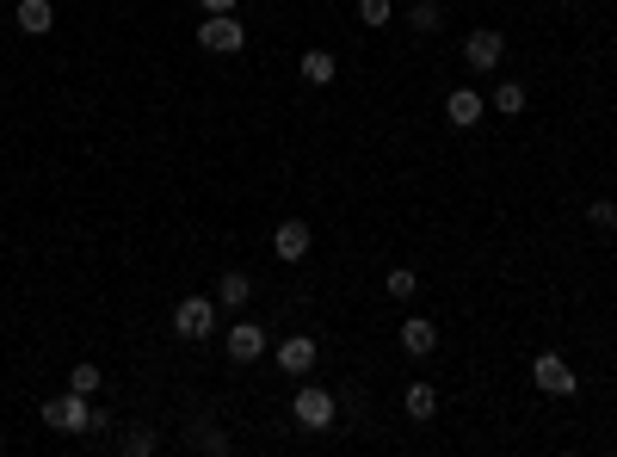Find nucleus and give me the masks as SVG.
<instances>
[{"label":"nucleus","instance_id":"21","mask_svg":"<svg viewBox=\"0 0 617 457\" xmlns=\"http://www.w3.org/2000/svg\"><path fill=\"white\" fill-rule=\"evenodd\" d=\"M587 223L611 235V229H617V204H611V198H593V204H587Z\"/></svg>","mask_w":617,"mask_h":457},{"label":"nucleus","instance_id":"2","mask_svg":"<svg viewBox=\"0 0 617 457\" xmlns=\"http://www.w3.org/2000/svg\"><path fill=\"white\" fill-rule=\"evenodd\" d=\"M290 414H297L303 433H328L334 420H340V402H334V390H321V383L303 377V390H297V402H290Z\"/></svg>","mask_w":617,"mask_h":457},{"label":"nucleus","instance_id":"6","mask_svg":"<svg viewBox=\"0 0 617 457\" xmlns=\"http://www.w3.org/2000/svg\"><path fill=\"white\" fill-rule=\"evenodd\" d=\"M531 383H537L543 396H574V390H580L574 365H568V359H556V353H537V359H531Z\"/></svg>","mask_w":617,"mask_h":457},{"label":"nucleus","instance_id":"3","mask_svg":"<svg viewBox=\"0 0 617 457\" xmlns=\"http://www.w3.org/2000/svg\"><path fill=\"white\" fill-rule=\"evenodd\" d=\"M216 315H223L216 297H179L173 303V334L179 340H210L216 334Z\"/></svg>","mask_w":617,"mask_h":457},{"label":"nucleus","instance_id":"5","mask_svg":"<svg viewBox=\"0 0 617 457\" xmlns=\"http://www.w3.org/2000/svg\"><path fill=\"white\" fill-rule=\"evenodd\" d=\"M463 62L476 68V75H494V68L506 62V38H500L494 25H482V31H469V38H463Z\"/></svg>","mask_w":617,"mask_h":457},{"label":"nucleus","instance_id":"11","mask_svg":"<svg viewBox=\"0 0 617 457\" xmlns=\"http://www.w3.org/2000/svg\"><path fill=\"white\" fill-rule=\"evenodd\" d=\"M13 25L25 31V38H44V31L56 25V7H50V0H19V7H13Z\"/></svg>","mask_w":617,"mask_h":457},{"label":"nucleus","instance_id":"14","mask_svg":"<svg viewBox=\"0 0 617 457\" xmlns=\"http://www.w3.org/2000/svg\"><path fill=\"white\" fill-rule=\"evenodd\" d=\"M297 68H303V81H309V87H328V81L340 75L334 50H303V62H297Z\"/></svg>","mask_w":617,"mask_h":457},{"label":"nucleus","instance_id":"9","mask_svg":"<svg viewBox=\"0 0 617 457\" xmlns=\"http://www.w3.org/2000/svg\"><path fill=\"white\" fill-rule=\"evenodd\" d=\"M309 223L303 217H284L278 223V235H272V248H278V260H290V266H297V260H309Z\"/></svg>","mask_w":617,"mask_h":457},{"label":"nucleus","instance_id":"23","mask_svg":"<svg viewBox=\"0 0 617 457\" xmlns=\"http://www.w3.org/2000/svg\"><path fill=\"white\" fill-rule=\"evenodd\" d=\"M241 0H204V13H235Z\"/></svg>","mask_w":617,"mask_h":457},{"label":"nucleus","instance_id":"22","mask_svg":"<svg viewBox=\"0 0 617 457\" xmlns=\"http://www.w3.org/2000/svg\"><path fill=\"white\" fill-rule=\"evenodd\" d=\"M155 445H161V439H155L149 427H130V433H124V451H130V457H149Z\"/></svg>","mask_w":617,"mask_h":457},{"label":"nucleus","instance_id":"12","mask_svg":"<svg viewBox=\"0 0 617 457\" xmlns=\"http://www.w3.org/2000/svg\"><path fill=\"white\" fill-rule=\"evenodd\" d=\"M432 346H439V322H426V315H408V322H402V353L426 359Z\"/></svg>","mask_w":617,"mask_h":457},{"label":"nucleus","instance_id":"4","mask_svg":"<svg viewBox=\"0 0 617 457\" xmlns=\"http://www.w3.org/2000/svg\"><path fill=\"white\" fill-rule=\"evenodd\" d=\"M198 44H204L210 56H241V50H247V25H241L235 13H204V19H198Z\"/></svg>","mask_w":617,"mask_h":457},{"label":"nucleus","instance_id":"1","mask_svg":"<svg viewBox=\"0 0 617 457\" xmlns=\"http://www.w3.org/2000/svg\"><path fill=\"white\" fill-rule=\"evenodd\" d=\"M44 427H56V433H105V427H112V414L93 408L81 390H62V396L44 402Z\"/></svg>","mask_w":617,"mask_h":457},{"label":"nucleus","instance_id":"20","mask_svg":"<svg viewBox=\"0 0 617 457\" xmlns=\"http://www.w3.org/2000/svg\"><path fill=\"white\" fill-rule=\"evenodd\" d=\"M99 383H105V371H99V365H68V390H81V396H93Z\"/></svg>","mask_w":617,"mask_h":457},{"label":"nucleus","instance_id":"19","mask_svg":"<svg viewBox=\"0 0 617 457\" xmlns=\"http://www.w3.org/2000/svg\"><path fill=\"white\" fill-rule=\"evenodd\" d=\"M395 19V0H358V25H371V31H383Z\"/></svg>","mask_w":617,"mask_h":457},{"label":"nucleus","instance_id":"15","mask_svg":"<svg viewBox=\"0 0 617 457\" xmlns=\"http://www.w3.org/2000/svg\"><path fill=\"white\" fill-rule=\"evenodd\" d=\"M402 408H408V420H432V414H439V390H432V383H408Z\"/></svg>","mask_w":617,"mask_h":457},{"label":"nucleus","instance_id":"13","mask_svg":"<svg viewBox=\"0 0 617 457\" xmlns=\"http://www.w3.org/2000/svg\"><path fill=\"white\" fill-rule=\"evenodd\" d=\"M216 303H223V309H247L253 303V278L247 272H223V278H216Z\"/></svg>","mask_w":617,"mask_h":457},{"label":"nucleus","instance_id":"7","mask_svg":"<svg viewBox=\"0 0 617 457\" xmlns=\"http://www.w3.org/2000/svg\"><path fill=\"white\" fill-rule=\"evenodd\" d=\"M223 353H229L235 365H253V359H266V328H260V322H235V328L223 334Z\"/></svg>","mask_w":617,"mask_h":457},{"label":"nucleus","instance_id":"16","mask_svg":"<svg viewBox=\"0 0 617 457\" xmlns=\"http://www.w3.org/2000/svg\"><path fill=\"white\" fill-rule=\"evenodd\" d=\"M488 105H494V112H500V118H519V112H525V87H519V81H500Z\"/></svg>","mask_w":617,"mask_h":457},{"label":"nucleus","instance_id":"17","mask_svg":"<svg viewBox=\"0 0 617 457\" xmlns=\"http://www.w3.org/2000/svg\"><path fill=\"white\" fill-rule=\"evenodd\" d=\"M383 291H389V297H395V303H408V297H414V291H420V272H414V266H395V272H389V278H383Z\"/></svg>","mask_w":617,"mask_h":457},{"label":"nucleus","instance_id":"25","mask_svg":"<svg viewBox=\"0 0 617 457\" xmlns=\"http://www.w3.org/2000/svg\"><path fill=\"white\" fill-rule=\"evenodd\" d=\"M611 248H617V229H611Z\"/></svg>","mask_w":617,"mask_h":457},{"label":"nucleus","instance_id":"18","mask_svg":"<svg viewBox=\"0 0 617 457\" xmlns=\"http://www.w3.org/2000/svg\"><path fill=\"white\" fill-rule=\"evenodd\" d=\"M408 25H414V31H439V25H445V7H439V0H414Z\"/></svg>","mask_w":617,"mask_h":457},{"label":"nucleus","instance_id":"8","mask_svg":"<svg viewBox=\"0 0 617 457\" xmlns=\"http://www.w3.org/2000/svg\"><path fill=\"white\" fill-rule=\"evenodd\" d=\"M482 112H488V99H482L476 87H451V93H445V118H451L457 130H476Z\"/></svg>","mask_w":617,"mask_h":457},{"label":"nucleus","instance_id":"10","mask_svg":"<svg viewBox=\"0 0 617 457\" xmlns=\"http://www.w3.org/2000/svg\"><path fill=\"white\" fill-rule=\"evenodd\" d=\"M278 371H284V377H309V371H315V340H309V334L278 340Z\"/></svg>","mask_w":617,"mask_h":457},{"label":"nucleus","instance_id":"24","mask_svg":"<svg viewBox=\"0 0 617 457\" xmlns=\"http://www.w3.org/2000/svg\"><path fill=\"white\" fill-rule=\"evenodd\" d=\"M0 457H7V439H0Z\"/></svg>","mask_w":617,"mask_h":457}]
</instances>
